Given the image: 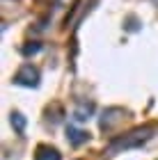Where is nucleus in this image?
<instances>
[{
	"instance_id": "1",
	"label": "nucleus",
	"mask_w": 158,
	"mask_h": 160,
	"mask_svg": "<svg viewBox=\"0 0 158 160\" xmlns=\"http://www.w3.org/2000/svg\"><path fill=\"white\" fill-rule=\"evenodd\" d=\"M154 133H156V126L135 128V130H131V133H126L124 137L110 142V147H108L105 153H108V156H115V153H119V151H126V149H138V147H142L145 142L151 140Z\"/></svg>"
},
{
	"instance_id": "2",
	"label": "nucleus",
	"mask_w": 158,
	"mask_h": 160,
	"mask_svg": "<svg viewBox=\"0 0 158 160\" xmlns=\"http://www.w3.org/2000/svg\"><path fill=\"white\" fill-rule=\"evenodd\" d=\"M39 69L32 67V64H23L16 73H14V82L21 85V87H39Z\"/></svg>"
},
{
	"instance_id": "3",
	"label": "nucleus",
	"mask_w": 158,
	"mask_h": 160,
	"mask_svg": "<svg viewBox=\"0 0 158 160\" xmlns=\"http://www.w3.org/2000/svg\"><path fill=\"white\" fill-rule=\"evenodd\" d=\"M124 114H126V112L121 110V108H110V110H105L103 117H101V128H103V130L115 128V123H119Z\"/></svg>"
},
{
	"instance_id": "4",
	"label": "nucleus",
	"mask_w": 158,
	"mask_h": 160,
	"mask_svg": "<svg viewBox=\"0 0 158 160\" xmlns=\"http://www.w3.org/2000/svg\"><path fill=\"white\" fill-rule=\"evenodd\" d=\"M67 140H69V144H74V147H80V144H85L89 140V133H85V130L76 128V126H69L67 128Z\"/></svg>"
},
{
	"instance_id": "5",
	"label": "nucleus",
	"mask_w": 158,
	"mask_h": 160,
	"mask_svg": "<svg viewBox=\"0 0 158 160\" xmlns=\"http://www.w3.org/2000/svg\"><path fill=\"white\" fill-rule=\"evenodd\" d=\"M92 112H94V103H78L71 117H74L78 123H83V121H87L92 117Z\"/></svg>"
},
{
	"instance_id": "6",
	"label": "nucleus",
	"mask_w": 158,
	"mask_h": 160,
	"mask_svg": "<svg viewBox=\"0 0 158 160\" xmlns=\"http://www.w3.org/2000/svg\"><path fill=\"white\" fill-rule=\"evenodd\" d=\"M34 160H62V156H60V151H57L55 147H46V144H41V147H37Z\"/></svg>"
},
{
	"instance_id": "7",
	"label": "nucleus",
	"mask_w": 158,
	"mask_h": 160,
	"mask_svg": "<svg viewBox=\"0 0 158 160\" xmlns=\"http://www.w3.org/2000/svg\"><path fill=\"white\" fill-rule=\"evenodd\" d=\"M12 126L18 130V133H23L25 130V117L21 112H12Z\"/></svg>"
},
{
	"instance_id": "8",
	"label": "nucleus",
	"mask_w": 158,
	"mask_h": 160,
	"mask_svg": "<svg viewBox=\"0 0 158 160\" xmlns=\"http://www.w3.org/2000/svg\"><path fill=\"white\" fill-rule=\"evenodd\" d=\"M41 50V43H37V41H30V43H25L23 48H21V53H23L25 57H30V55H34V53H39Z\"/></svg>"
}]
</instances>
